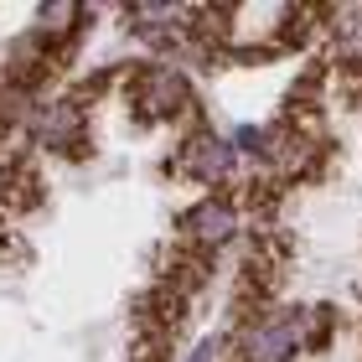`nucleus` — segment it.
Segmentation results:
<instances>
[{
    "instance_id": "1",
    "label": "nucleus",
    "mask_w": 362,
    "mask_h": 362,
    "mask_svg": "<svg viewBox=\"0 0 362 362\" xmlns=\"http://www.w3.org/2000/svg\"><path fill=\"white\" fill-rule=\"evenodd\" d=\"M295 347V326L285 321V316H274V321H264V326H254L249 337H243V352H249V362H279Z\"/></svg>"
},
{
    "instance_id": "2",
    "label": "nucleus",
    "mask_w": 362,
    "mask_h": 362,
    "mask_svg": "<svg viewBox=\"0 0 362 362\" xmlns=\"http://www.w3.org/2000/svg\"><path fill=\"white\" fill-rule=\"evenodd\" d=\"M181 98H187V88H181V78L176 73H145V83H140V104H145V114H171Z\"/></svg>"
},
{
    "instance_id": "3",
    "label": "nucleus",
    "mask_w": 362,
    "mask_h": 362,
    "mask_svg": "<svg viewBox=\"0 0 362 362\" xmlns=\"http://www.w3.org/2000/svg\"><path fill=\"white\" fill-rule=\"evenodd\" d=\"M187 223H192V233H197V238H207V243H218V238L233 233V212H228L223 202H202Z\"/></svg>"
},
{
    "instance_id": "4",
    "label": "nucleus",
    "mask_w": 362,
    "mask_h": 362,
    "mask_svg": "<svg viewBox=\"0 0 362 362\" xmlns=\"http://www.w3.org/2000/svg\"><path fill=\"white\" fill-rule=\"evenodd\" d=\"M187 166H192L197 176L218 181V176L228 171V145H223V140H197V145H192V156H187Z\"/></svg>"
},
{
    "instance_id": "5",
    "label": "nucleus",
    "mask_w": 362,
    "mask_h": 362,
    "mask_svg": "<svg viewBox=\"0 0 362 362\" xmlns=\"http://www.w3.org/2000/svg\"><path fill=\"white\" fill-rule=\"evenodd\" d=\"M73 129H78V109L73 104H52L37 119V135L47 140V145H62V140H73Z\"/></svg>"
},
{
    "instance_id": "6",
    "label": "nucleus",
    "mask_w": 362,
    "mask_h": 362,
    "mask_svg": "<svg viewBox=\"0 0 362 362\" xmlns=\"http://www.w3.org/2000/svg\"><path fill=\"white\" fill-rule=\"evenodd\" d=\"M341 52H347V57H357V62H362V21H357V26L347 31V37H341Z\"/></svg>"
},
{
    "instance_id": "7",
    "label": "nucleus",
    "mask_w": 362,
    "mask_h": 362,
    "mask_svg": "<svg viewBox=\"0 0 362 362\" xmlns=\"http://www.w3.org/2000/svg\"><path fill=\"white\" fill-rule=\"evenodd\" d=\"M68 16H73V6H47V31H62Z\"/></svg>"
}]
</instances>
